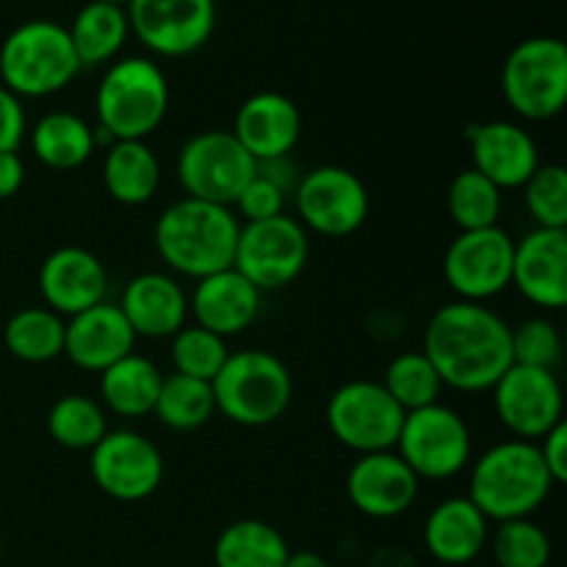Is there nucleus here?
Returning a JSON list of instances; mask_svg holds the SVG:
<instances>
[{
  "mask_svg": "<svg viewBox=\"0 0 567 567\" xmlns=\"http://www.w3.org/2000/svg\"><path fill=\"white\" fill-rule=\"evenodd\" d=\"M28 131L25 109L17 94L0 86V153H17Z\"/></svg>",
  "mask_w": 567,
  "mask_h": 567,
  "instance_id": "nucleus-41",
  "label": "nucleus"
},
{
  "mask_svg": "<svg viewBox=\"0 0 567 567\" xmlns=\"http://www.w3.org/2000/svg\"><path fill=\"white\" fill-rule=\"evenodd\" d=\"M509 109L529 122L563 114L567 103V48L557 37H532L509 50L502 70Z\"/></svg>",
  "mask_w": 567,
  "mask_h": 567,
  "instance_id": "nucleus-7",
  "label": "nucleus"
},
{
  "mask_svg": "<svg viewBox=\"0 0 567 567\" xmlns=\"http://www.w3.org/2000/svg\"><path fill=\"white\" fill-rule=\"evenodd\" d=\"M513 363L557 371L563 363V336L548 319H526L513 327Z\"/></svg>",
  "mask_w": 567,
  "mask_h": 567,
  "instance_id": "nucleus-39",
  "label": "nucleus"
},
{
  "mask_svg": "<svg viewBox=\"0 0 567 567\" xmlns=\"http://www.w3.org/2000/svg\"><path fill=\"white\" fill-rule=\"evenodd\" d=\"M515 241L502 227L463 230L443 255V280L463 302L498 297L513 282Z\"/></svg>",
  "mask_w": 567,
  "mask_h": 567,
  "instance_id": "nucleus-13",
  "label": "nucleus"
},
{
  "mask_svg": "<svg viewBox=\"0 0 567 567\" xmlns=\"http://www.w3.org/2000/svg\"><path fill=\"white\" fill-rule=\"evenodd\" d=\"M286 567H330V563L316 551H291L286 559Z\"/></svg>",
  "mask_w": 567,
  "mask_h": 567,
  "instance_id": "nucleus-44",
  "label": "nucleus"
},
{
  "mask_svg": "<svg viewBox=\"0 0 567 567\" xmlns=\"http://www.w3.org/2000/svg\"><path fill=\"white\" fill-rule=\"evenodd\" d=\"M122 316L136 338H172L188 321V297L181 282L161 271L136 275L122 291Z\"/></svg>",
  "mask_w": 567,
  "mask_h": 567,
  "instance_id": "nucleus-24",
  "label": "nucleus"
},
{
  "mask_svg": "<svg viewBox=\"0 0 567 567\" xmlns=\"http://www.w3.org/2000/svg\"><path fill=\"white\" fill-rule=\"evenodd\" d=\"M241 225L230 208L203 199H177L155 221V249L177 275L203 277L230 269Z\"/></svg>",
  "mask_w": 567,
  "mask_h": 567,
  "instance_id": "nucleus-2",
  "label": "nucleus"
},
{
  "mask_svg": "<svg viewBox=\"0 0 567 567\" xmlns=\"http://www.w3.org/2000/svg\"><path fill=\"white\" fill-rule=\"evenodd\" d=\"M258 172L252 155L233 131H203L188 138L177 155V181L192 199L230 208Z\"/></svg>",
  "mask_w": 567,
  "mask_h": 567,
  "instance_id": "nucleus-9",
  "label": "nucleus"
},
{
  "mask_svg": "<svg viewBox=\"0 0 567 567\" xmlns=\"http://www.w3.org/2000/svg\"><path fill=\"white\" fill-rule=\"evenodd\" d=\"M299 225L327 238H347L369 219V188L343 166H316L293 188Z\"/></svg>",
  "mask_w": 567,
  "mask_h": 567,
  "instance_id": "nucleus-12",
  "label": "nucleus"
},
{
  "mask_svg": "<svg viewBox=\"0 0 567 567\" xmlns=\"http://www.w3.org/2000/svg\"><path fill=\"white\" fill-rule=\"evenodd\" d=\"M0 557H3V543H0Z\"/></svg>",
  "mask_w": 567,
  "mask_h": 567,
  "instance_id": "nucleus-46",
  "label": "nucleus"
},
{
  "mask_svg": "<svg viewBox=\"0 0 567 567\" xmlns=\"http://www.w3.org/2000/svg\"><path fill=\"white\" fill-rule=\"evenodd\" d=\"M382 388L391 393L393 402L404 413H413V410L441 402L443 382L424 352H402L388 363Z\"/></svg>",
  "mask_w": 567,
  "mask_h": 567,
  "instance_id": "nucleus-35",
  "label": "nucleus"
},
{
  "mask_svg": "<svg viewBox=\"0 0 567 567\" xmlns=\"http://www.w3.org/2000/svg\"><path fill=\"white\" fill-rule=\"evenodd\" d=\"M421 352L443 388L463 393L491 391L513 365V327L480 302H449L432 313Z\"/></svg>",
  "mask_w": 567,
  "mask_h": 567,
  "instance_id": "nucleus-1",
  "label": "nucleus"
},
{
  "mask_svg": "<svg viewBox=\"0 0 567 567\" xmlns=\"http://www.w3.org/2000/svg\"><path fill=\"white\" fill-rule=\"evenodd\" d=\"M103 186L120 205H144L161 186L158 155L144 142H111L103 161Z\"/></svg>",
  "mask_w": 567,
  "mask_h": 567,
  "instance_id": "nucleus-27",
  "label": "nucleus"
},
{
  "mask_svg": "<svg viewBox=\"0 0 567 567\" xmlns=\"http://www.w3.org/2000/svg\"><path fill=\"white\" fill-rule=\"evenodd\" d=\"M474 169L496 183L502 192L520 188L540 166V153L529 131L515 122H485L468 133Z\"/></svg>",
  "mask_w": 567,
  "mask_h": 567,
  "instance_id": "nucleus-21",
  "label": "nucleus"
},
{
  "mask_svg": "<svg viewBox=\"0 0 567 567\" xmlns=\"http://www.w3.org/2000/svg\"><path fill=\"white\" fill-rule=\"evenodd\" d=\"M153 413L161 424L175 432L199 430L216 413L214 388H210V382L192 380V377L183 374L164 377Z\"/></svg>",
  "mask_w": 567,
  "mask_h": 567,
  "instance_id": "nucleus-32",
  "label": "nucleus"
},
{
  "mask_svg": "<svg viewBox=\"0 0 567 567\" xmlns=\"http://www.w3.org/2000/svg\"><path fill=\"white\" fill-rule=\"evenodd\" d=\"M502 194L504 192L496 183H491L485 175H480V172L471 166V169L460 172L452 181V186H449V216H452L454 225L460 227V233L496 227L504 208Z\"/></svg>",
  "mask_w": 567,
  "mask_h": 567,
  "instance_id": "nucleus-34",
  "label": "nucleus"
},
{
  "mask_svg": "<svg viewBox=\"0 0 567 567\" xmlns=\"http://www.w3.org/2000/svg\"><path fill=\"white\" fill-rule=\"evenodd\" d=\"M524 203L537 227L567 230V172L559 164H540L524 183Z\"/></svg>",
  "mask_w": 567,
  "mask_h": 567,
  "instance_id": "nucleus-38",
  "label": "nucleus"
},
{
  "mask_svg": "<svg viewBox=\"0 0 567 567\" xmlns=\"http://www.w3.org/2000/svg\"><path fill=\"white\" fill-rule=\"evenodd\" d=\"M31 147L48 169L72 172L92 158L97 138H94V127H89V122L78 114L50 111L33 125Z\"/></svg>",
  "mask_w": 567,
  "mask_h": 567,
  "instance_id": "nucleus-28",
  "label": "nucleus"
},
{
  "mask_svg": "<svg viewBox=\"0 0 567 567\" xmlns=\"http://www.w3.org/2000/svg\"><path fill=\"white\" fill-rule=\"evenodd\" d=\"M288 554L280 529L258 518L233 520L214 543L216 567H286Z\"/></svg>",
  "mask_w": 567,
  "mask_h": 567,
  "instance_id": "nucleus-30",
  "label": "nucleus"
},
{
  "mask_svg": "<svg viewBox=\"0 0 567 567\" xmlns=\"http://www.w3.org/2000/svg\"><path fill=\"white\" fill-rule=\"evenodd\" d=\"M554 480L540 449L529 441H504L487 449L471 471L468 498L487 520L529 518L551 496Z\"/></svg>",
  "mask_w": 567,
  "mask_h": 567,
  "instance_id": "nucleus-3",
  "label": "nucleus"
},
{
  "mask_svg": "<svg viewBox=\"0 0 567 567\" xmlns=\"http://www.w3.org/2000/svg\"><path fill=\"white\" fill-rule=\"evenodd\" d=\"M310 255L308 230L293 216L247 221L238 233L233 269L247 277L260 293L291 286L305 271Z\"/></svg>",
  "mask_w": 567,
  "mask_h": 567,
  "instance_id": "nucleus-10",
  "label": "nucleus"
},
{
  "mask_svg": "<svg viewBox=\"0 0 567 567\" xmlns=\"http://www.w3.org/2000/svg\"><path fill=\"white\" fill-rule=\"evenodd\" d=\"M25 183V164L17 153H0V199L14 197Z\"/></svg>",
  "mask_w": 567,
  "mask_h": 567,
  "instance_id": "nucleus-43",
  "label": "nucleus"
},
{
  "mask_svg": "<svg viewBox=\"0 0 567 567\" xmlns=\"http://www.w3.org/2000/svg\"><path fill=\"white\" fill-rule=\"evenodd\" d=\"M109 432L103 404L92 396L81 393H66L50 408L48 413V435L59 446L72 452H92Z\"/></svg>",
  "mask_w": 567,
  "mask_h": 567,
  "instance_id": "nucleus-33",
  "label": "nucleus"
},
{
  "mask_svg": "<svg viewBox=\"0 0 567 567\" xmlns=\"http://www.w3.org/2000/svg\"><path fill=\"white\" fill-rule=\"evenodd\" d=\"M70 42L75 48L78 64L81 66H100L116 59L127 42V25L125 6L100 3V0H89L81 11L75 14L72 25L66 28Z\"/></svg>",
  "mask_w": 567,
  "mask_h": 567,
  "instance_id": "nucleus-29",
  "label": "nucleus"
},
{
  "mask_svg": "<svg viewBox=\"0 0 567 567\" xmlns=\"http://www.w3.org/2000/svg\"><path fill=\"white\" fill-rule=\"evenodd\" d=\"M491 520L468 496H454L437 504L424 524V546L437 563L468 565L487 543Z\"/></svg>",
  "mask_w": 567,
  "mask_h": 567,
  "instance_id": "nucleus-25",
  "label": "nucleus"
},
{
  "mask_svg": "<svg viewBox=\"0 0 567 567\" xmlns=\"http://www.w3.org/2000/svg\"><path fill=\"white\" fill-rule=\"evenodd\" d=\"M404 410L382 382L352 380L327 402V426L341 446L358 454L393 452L402 432Z\"/></svg>",
  "mask_w": 567,
  "mask_h": 567,
  "instance_id": "nucleus-11",
  "label": "nucleus"
},
{
  "mask_svg": "<svg viewBox=\"0 0 567 567\" xmlns=\"http://www.w3.org/2000/svg\"><path fill=\"white\" fill-rule=\"evenodd\" d=\"M136 343V332L122 316L120 305L100 302L72 316L64 327V354L83 371H105L116 360L127 358Z\"/></svg>",
  "mask_w": 567,
  "mask_h": 567,
  "instance_id": "nucleus-22",
  "label": "nucleus"
},
{
  "mask_svg": "<svg viewBox=\"0 0 567 567\" xmlns=\"http://www.w3.org/2000/svg\"><path fill=\"white\" fill-rule=\"evenodd\" d=\"M81 72L75 48L64 25L28 20L0 44V86L17 97H50Z\"/></svg>",
  "mask_w": 567,
  "mask_h": 567,
  "instance_id": "nucleus-6",
  "label": "nucleus"
},
{
  "mask_svg": "<svg viewBox=\"0 0 567 567\" xmlns=\"http://www.w3.org/2000/svg\"><path fill=\"white\" fill-rule=\"evenodd\" d=\"M491 391L498 421L518 441L537 443L548 430L565 421L563 385L554 371L513 363Z\"/></svg>",
  "mask_w": 567,
  "mask_h": 567,
  "instance_id": "nucleus-15",
  "label": "nucleus"
},
{
  "mask_svg": "<svg viewBox=\"0 0 567 567\" xmlns=\"http://www.w3.org/2000/svg\"><path fill=\"white\" fill-rule=\"evenodd\" d=\"M471 430L457 410L446 404L404 413L396 454L419 480H452L471 463Z\"/></svg>",
  "mask_w": 567,
  "mask_h": 567,
  "instance_id": "nucleus-8",
  "label": "nucleus"
},
{
  "mask_svg": "<svg viewBox=\"0 0 567 567\" xmlns=\"http://www.w3.org/2000/svg\"><path fill=\"white\" fill-rule=\"evenodd\" d=\"M169 354L172 365H175V374L203 382H214V377L219 374L225 360L230 358L225 338L214 336V332L203 330L197 324H186L183 330H177L172 336Z\"/></svg>",
  "mask_w": 567,
  "mask_h": 567,
  "instance_id": "nucleus-36",
  "label": "nucleus"
},
{
  "mask_svg": "<svg viewBox=\"0 0 567 567\" xmlns=\"http://www.w3.org/2000/svg\"><path fill=\"white\" fill-rule=\"evenodd\" d=\"M537 449H540L543 465H546L554 485H563V482H567V424L565 421H559L554 430H548L546 435L540 437V443H537Z\"/></svg>",
  "mask_w": 567,
  "mask_h": 567,
  "instance_id": "nucleus-42",
  "label": "nucleus"
},
{
  "mask_svg": "<svg viewBox=\"0 0 567 567\" xmlns=\"http://www.w3.org/2000/svg\"><path fill=\"white\" fill-rule=\"evenodd\" d=\"M100 127L94 138L144 142L155 133L169 111V83L155 61L127 55L105 70L94 97Z\"/></svg>",
  "mask_w": 567,
  "mask_h": 567,
  "instance_id": "nucleus-4",
  "label": "nucleus"
},
{
  "mask_svg": "<svg viewBox=\"0 0 567 567\" xmlns=\"http://www.w3.org/2000/svg\"><path fill=\"white\" fill-rule=\"evenodd\" d=\"M188 313L194 316V324L227 341L230 336L249 330L258 319L260 291L230 266L197 280L188 299Z\"/></svg>",
  "mask_w": 567,
  "mask_h": 567,
  "instance_id": "nucleus-23",
  "label": "nucleus"
},
{
  "mask_svg": "<svg viewBox=\"0 0 567 567\" xmlns=\"http://www.w3.org/2000/svg\"><path fill=\"white\" fill-rule=\"evenodd\" d=\"M100 3H114V6H127L131 0H100Z\"/></svg>",
  "mask_w": 567,
  "mask_h": 567,
  "instance_id": "nucleus-45",
  "label": "nucleus"
},
{
  "mask_svg": "<svg viewBox=\"0 0 567 567\" xmlns=\"http://www.w3.org/2000/svg\"><path fill=\"white\" fill-rule=\"evenodd\" d=\"M524 299L546 310L567 305V230L537 227L515 241L513 282Z\"/></svg>",
  "mask_w": 567,
  "mask_h": 567,
  "instance_id": "nucleus-19",
  "label": "nucleus"
},
{
  "mask_svg": "<svg viewBox=\"0 0 567 567\" xmlns=\"http://www.w3.org/2000/svg\"><path fill=\"white\" fill-rule=\"evenodd\" d=\"M421 480L396 452L360 454L347 474V496L369 518H399L419 498Z\"/></svg>",
  "mask_w": 567,
  "mask_h": 567,
  "instance_id": "nucleus-17",
  "label": "nucleus"
},
{
  "mask_svg": "<svg viewBox=\"0 0 567 567\" xmlns=\"http://www.w3.org/2000/svg\"><path fill=\"white\" fill-rule=\"evenodd\" d=\"M66 321L50 308H22L6 321L3 343L22 363H50L64 354Z\"/></svg>",
  "mask_w": 567,
  "mask_h": 567,
  "instance_id": "nucleus-31",
  "label": "nucleus"
},
{
  "mask_svg": "<svg viewBox=\"0 0 567 567\" xmlns=\"http://www.w3.org/2000/svg\"><path fill=\"white\" fill-rule=\"evenodd\" d=\"M216 413L238 426H269L286 415L293 396L291 371L266 349L230 354L210 382Z\"/></svg>",
  "mask_w": 567,
  "mask_h": 567,
  "instance_id": "nucleus-5",
  "label": "nucleus"
},
{
  "mask_svg": "<svg viewBox=\"0 0 567 567\" xmlns=\"http://www.w3.org/2000/svg\"><path fill=\"white\" fill-rule=\"evenodd\" d=\"M92 482L114 502H144L164 482V457L158 446L131 430L105 432L89 460Z\"/></svg>",
  "mask_w": 567,
  "mask_h": 567,
  "instance_id": "nucleus-16",
  "label": "nucleus"
},
{
  "mask_svg": "<svg viewBox=\"0 0 567 567\" xmlns=\"http://www.w3.org/2000/svg\"><path fill=\"white\" fill-rule=\"evenodd\" d=\"M233 136L252 155L255 164L288 158L302 136V114L286 94L258 92L238 109Z\"/></svg>",
  "mask_w": 567,
  "mask_h": 567,
  "instance_id": "nucleus-20",
  "label": "nucleus"
},
{
  "mask_svg": "<svg viewBox=\"0 0 567 567\" xmlns=\"http://www.w3.org/2000/svg\"><path fill=\"white\" fill-rule=\"evenodd\" d=\"M493 557L498 567H548L551 540L535 520H504L493 535Z\"/></svg>",
  "mask_w": 567,
  "mask_h": 567,
  "instance_id": "nucleus-37",
  "label": "nucleus"
},
{
  "mask_svg": "<svg viewBox=\"0 0 567 567\" xmlns=\"http://www.w3.org/2000/svg\"><path fill=\"white\" fill-rule=\"evenodd\" d=\"M161 382H164V374H161L158 365L142 354L131 352L127 358L116 360L114 365L100 371V396L114 415L142 419V415L153 413Z\"/></svg>",
  "mask_w": 567,
  "mask_h": 567,
  "instance_id": "nucleus-26",
  "label": "nucleus"
},
{
  "mask_svg": "<svg viewBox=\"0 0 567 567\" xmlns=\"http://www.w3.org/2000/svg\"><path fill=\"white\" fill-rule=\"evenodd\" d=\"M109 275L103 260L83 247H59L39 266V293L44 308L61 319L83 313L94 305L105 302Z\"/></svg>",
  "mask_w": 567,
  "mask_h": 567,
  "instance_id": "nucleus-18",
  "label": "nucleus"
},
{
  "mask_svg": "<svg viewBox=\"0 0 567 567\" xmlns=\"http://www.w3.org/2000/svg\"><path fill=\"white\" fill-rule=\"evenodd\" d=\"M286 197L288 194L271 177H266L264 172H255V177L241 188V194H238L233 205H236V210L247 221H264L282 214Z\"/></svg>",
  "mask_w": 567,
  "mask_h": 567,
  "instance_id": "nucleus-40",
  "label": "nucleus"
},
{
  "mask_svg": "<svg viewBox=\"0 0 567 567\" xmlns=\"http://www.w3.org/2000/svg\"><path fill=\"white\" fill-rule=\"evenodd\" d=\"M127 25L138 42L166 59L203 48L216 28V0H131Z\"/></svg>",
  "mask_w": 567,
  "mask_h": 567,
  "instance_id": "nucleus-14",
  "label": "nucleus"
}]
</instances>
